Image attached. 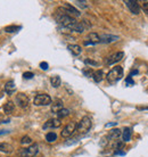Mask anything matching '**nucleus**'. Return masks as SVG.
Returning a JSON list of instances; mask_svg holds the SVG:
<instances>
[{"label": "nucleus", "mask_w": 148, "mask_h": 157, "mask_svg": "<svg viewBox=\"0 0 148 157\" xmlns=\"http://www.w3.org/2000/svg\"><path fill=\"white\" fill-rule=\"evenodd\" d=\"M91 125H92L91 118L88 117V116H84V117H82L81 121L76 124V129H75V131H78L80 134H84L91 129Z\"/></svg>", "instance_id": "f03ea898"}, {"label": "nucleus", "mask_w": 148, "mask_h": 157, "mask_svg": "<svg viewBox=\"0 0 148 157\" xmlns=\"http://www.w3.org/2000/svg\"><path fill=\"white\" fill-rule=\"evenodd\" d=\"M122 136V131L120 129H113L109 131L108 136H107V139L109 140H117L119 138Z\"/></svg>", "instance_id": "f8f14e48"}, {"label": "nucleus", "mask_w": 148, "mask_h": 157, "mask_svg": "<svg viewBox=\"0 0 148 157\" xmlns=\"http://www.w3.org/2000/svg\"><path fill=\"white\" fill-rule=\"evenodd\" d=\"M142 9H144L145 13H147L148 14V2H145V4L142 5Z\"/></svg>", "instance_id": "7c9ffc66"}, {"label": "nucleus", "mask_w": 148, "mask_h": 157, "mask_svg": "<svg viewBox=\"0 0 148 157\" xmlns=\"http://www.w3.org/2000/svg\"><path fill=\"white\" fill-rule=\"evenodd\" d=\"M18 30H21V26H15V25H10V26L5 28V31L7 33H14V32H17Z\"/></svg>", "instance_id": "b1692460"}, {"label": "nucleus", "mask_w": 148, "mask_h": 157, "mask_svg": "<svg viewBox=\"0 0 148 157\" xmlns=\"http://www.w3.org/2000/svg\"><path fill=\"white\" fill-rule=\"evenodd\" d=\"M50 82H51V86H54V88H58L60 86V83H62V80H60V78H59L58 75H54V76H51Z\"/></svg>", "instance_id": "412c9836"}, {"label": "nucleus", "mask_w": 148, "mask_h": 157, "mask_svg": "<svg viewBox=\"0 0 148 157\" xmlns=\"http://www.w3.org/2000/svg\"><path fill=\"white\" fill-rule=\"evenodd\" d=\"M64 9H65V10H66L67 12V14H68V15H74V16H80V12H79L78 9H76V8H74L73 6H71L70 4H65L64 5Z\"/></svg>", "instance_id": "ddd939ff"}, {"label": "nucleus", "mask_w": 148, "mask_h": 157, "mask_svg": "<svg viewBox=\"0 0 148 157\" xmlns=\"http://www.w3.org/2000/svg\"><path fill=\"white\" fill-rule=\"evenodd\" d=\"M39 153V145L38 144H33L32 146L24 148L20 151L21 157H34L37 154Z\"/></svg>", "instance_id": "20e7f679"}, {"label": "nucleus", "mask_w": 148, "mask_h": 157, "mask_svg": "<svg viewBox=\"0 0 148 157\" xmlns=\"http://www.w3.org/2000/svg\"><path fill=\"white\" fill-rule=\"evenodd\" d=\"M114 155H125V153H124V151H122L121 149H117V150H115Z\"/></svg>", "instance_id": "2f4dec72"}, {"label": "nucleus", "mask_w": 148, "mask_h": 157, "mask_svg": "<svg viewBox=\"0 0 148 157\" xmlns=\"http://www.w3.org/2000/svg\"><path fill=\"white\" fill-rule=\"evenodd\" d=\"M139 110H148V107H138Z\"/></svg>", "instance_id": "c9c22d12"}, {"label": "nucleus", "mask_w": 148, "mask_h": 157, "mask_svg": "<svg viewBox=\"0 0 148 157\" xmlns=\"http://www.w3.org/2000/svg\"><path fill=\"white\" fill-rule=\"evenodd\" d=\"M131 134H132V130L130 128H124L122 131V138H123V141L129 142L131 140Z\"/></svg>", "instance_id": "2eb2a0df"}, {"label": "nucleus", "mask_w": 148, "mask_h": 157, "mask_svg": "<svg viewBox=\"0 0 148 157\" xmlns=\"http://www.w3.org/2000/svg\"><path fill=\"white\" fill-rule=\"evenodd\" d=\"M2 109H4L5 114H10V113H13L14 109H15V104H14L13 101L6 102V104L4 105V107H2Z\"/></svg>", "instance_id": "dca6fc26"}, {"label": "nucleus", "mask_w": 148, "mask_h": 157, "mask_svg": "<svg viewBox=\"0 0 148 157\" xmlns=\"http://www.w3.org/2000/svg\"><path fill=\"white\" fill-rule=\"evenodd\" d=\"M138 73H139V72H138V70H133V71L131 72V73H130V75H129V76H131V78H132V75L138 74Z\"/></svg>", "instance_id": "72a5a7b5"}, {"label": "nucleus", "mask_w": 148, "mask_h": 157, "mask_svg": "<svg viewBox=\"0 0 148 157\" xmlns=\"http://www.w3.org/2000/svg\"><path fill=\"white\" fill-rule=\"evenodd\" d=\"M34 76V74L32 73V72H25V73H23V78H25V80H30V78H32Z\"/></svg>", "instance_id": "cd10ccee"}, {"label": "nucleus", "mask_w": 148, "mask_h": 157, "mask_svg": "<svg viewBox=\"0 0 148 157\" xmlns=\"http://www.w3.org/2000/svg\"><path fill=\"white\" fill-rule=\"evenodd\" d=\"M100 42V36H98L97 33L91 32L88 34V40L84 41V46H89V44H96V43Z\"/></svg>", "instance_id": "9d476101"}, {"label": "nucleus", "mask_w": 148, "mask_h": 157, "mask_svg": "<svg viewBox=\"0 0 148 157\" xmlns=\"http://www.w3.org/2000/svg\"><path fill=\"white\" fill-rule=\"evenodd\" d=\"M124 4L130 9V12L132 13V14H134V15H138L140 13V6L138 4V1H134V0H125Z\"/></svg>", "instance_id": "0eeeda50"}, {"label": "nucleus", "mask_w": 148, "mask_h": 157, "mask_svg": "<svg viewBox=\"0 0 148 157\" xmlns=\"http://www.w3.org/2000/svg\"><path fill=\"white\" fill-rule=\"evenodd\" d=\"M119 40V36H112V34H105L100 38V42L103 43H111L114 42V41H117Z\"/></svg>", "instance_id": "4468645a"}, {"label": "nucleus", "mask_w": 148, "mask_h": 157, "mask_svg": "<svg viewBox=\"0 0 148 157\" xmlns=\"http://www.w3.org/2000/svg\"><path fill=\"white\" fill-rule=\"evenodd\" d=\"M40 67H41V70H43V71H47L49 65H48L47 62H41V63H40Z\"/></svg>", "instance_id": "c85d7f7f"}, {"label": "nucleus", "mask_w": 148, "mask_h": 157, "mask_svg": "<svg viewBox=\"0 0 148 157\" xmlns=\"http://www.w3.org/2000/svg\"><path fill=\"white\" fill-rule=\"evenodd\" d=\"M5 91L7 92L8 94H12L14 91H15V82L13 80H9L6 84H5Z\"/></svg>", "instance_id": "f3484780"}, {"label": "nucleus", "mask_w": 148, "mask_h": 157, "mask_svg": "<svg viewBox=\"0 0 148 157\" xmlns=\"http://www.w3.org/2000/svg\"><path fill=\"white\" fill-rule=\"evenodd\" d=\"M33 102L35 106H48L51 104V98L47 94H39L35 96Z\"/></svg>", "instance_id": "7ed1b4c3"}, {"label": "nucleus", "mask_w": 148, "mask_h": 157, "mask_svg": "<svg viewBox=\"0 0 148 157\" xmlns=\"http://www.w3.org/2000/svg\"><path fill=\"white\" fill-rule=\"evenodd\" d=\"M75 129H76V123L71 122V123H68V124L63 129L62 133L60 134H62L63 138H68V137H71L74 132H75Z\"/></svg>", "instance_id": "423d86ee"}, {"label": "nucleus", "mask_w": 148, "mask_h": 157, "mask_svg": "<svg viewBox=\"0 0 148 157\" xmlns=\"http://www.w3.org/2000/svg\"><path fill=\"white\" fill-rule=\"evenodd\" d=\"M122 78H123V68H122L121 66L113 67V68L107 73V75H106V78H107V81H108L111 84L116 83L117 81H120Z\"/></svg>", "instance_id": "f257e3e1"}, {"label": "nucleus", "mask_w": 148, "mask_h": 157, "mask_svg": "<svg viewBox=\"0 0 148 157\" xmlns=\"http://www.w3.org/2000/svg\"><path fill=\"white\" fill-rule=\"evenodd\" d=\"M64 107H63V102L60 101V100H57L56 102H54L53 104V106H51V110H53V113H58L59 110L63 109Z\"/></svg>", "instance_id": "aec40b11"}, {"label": "nucleus", "mask_w": 148, "mask_h": 157, "mask_svg": "<svg viewBox=\"0 0 148 157\" xmlns=\"http://www.w3.org/2000/svg\"><path fill=\"white\" fill-rule=\"evenodd\" d=\"M62 125V122L58 118H53V120H49L47 121L45 124H43V129L47 130V129H57L59 126Z\"/></svg>", "instance_id": "1a4fd4ad"}, {"label": "nucleus", "mask_w": 148, "mask_h": 157, "mask_svg": "<svg viewBox=\"0 0 148 157\" xmlns=\"http://www.w3.org/2000/svg\"><path fill=\"white\" fill-rule=\"evenodd\" d=\"M46 140L48 142H55L57 140V134L55 133V132H48L46 134Z\"/></svg>", "instance_id": "4be33fe9"}, {"label": "nucleus", "mask_w": 148, "mask_h": 157, "mask_svg": "<svg viewBox=\"0 0 148 157\" xmlns=\"http://www.w3.org/2000/svg\"><path fill=\"white\" fill-rule=\"evenodd\" d=\"M84 63H86L87 65H90V66H98V65H99V63H98V62H96V60H92V59H89V58L84 59Z\"/></svg>", "instance_id": "a878e982"}, {"label": "nucleus", "mask_w": 148, "mask_h": 157, "mask_svg": "<svg viewBox=\"0 0 148 157\" xmlns=\"http://www.w3.org/2000/svg\"><path fill=\"white\" fill-rule=\"evenodd\" d=\"M0 151L4 154H12L14 151V147L8 142H1L0 144Z\"/></svg>", "instance_id": "9b49d317"}, {"label": "nucleus", "mask_w": 148, "mask_h": 157, "mask_svg": "<svg viewBox=\"0 0 148 157\" xmlns=\"http://www.w3.org/2000/svg\"><path fill=\"white\" fill-rule=\"evenodd\" d=\"M92 73H94V72L91 71V70H83V74L86 75V76H88V78L92 76Z\"/></svg>", "instance_id": "c756f323"}, {"label": "nucleus", "mask_w": 148, "mask_h": 157, "mask_svg": "<svg viewBox=\"0 0 148 157\" xmlns=\"http://www.w3.org/2000/svg\"><path fill=\"white\" fill-rule=\"evenodd\" d=\"M16 104L21 108H26L30 104V99L25 94H16Z\"/></svg>", "instance_id": "39448f33"}, {"label": "nucleus", "mask_w": 148, "mask_h": 157, "mask_svg": "<svg viewBox=\"0 0 148 157\" xmlns=\"http://www.w3.org/2000/svg\"><path fill=\"white\" fill-rule=\"evenodd\" d=\"M67 48H68V50L72 52V55H74V56H79L82 51L81 47L78 46V44H68V47Z\"/></svg>", "instance_id": "a211bd4d"}, {"label": "nucleus", "mask_w": 148, "mask_h": 157, "mask_svg": "<svg viewBox=\"0 0 148 157\" xmlns=\"http://www.w3.org/2000/svg\"><path fill=\"white\" fill-rule=\"evenodd\" d=\"M70 115V110L66 109V108H63V109H60L57 113V116H58V120H60V118L63 117H66V116H68Z\"/></svg>", "instance_id": "5701e85b"}, {"label": "nucleus", "mask_w": 148, "mask_h": 157, "mask_svg": "<svg viewBox=\"0 0 148 157\" xmlns=\"http://www.w3.org/2000/svg\"><path fill=\"white\" fill-rule=\"evenodd\" d=\"M8 132H9L8 130H1V131H0V136H2V134H6V133H8Z\"/></svg>", "instance_id": "f704fd0d"}, {"label": "nucleus", "mask_w": 148, "mask_h": 157, "mask_svg": "<svg viewBox=\"0 0 148 157\" xmlns=\"http://www.w3.org/2000/svg\"><path fill=\"white\" fill-rule=\"evenodd\" d=\"M21 144H22V145H30V144H32V139L29 137V136H25V137L22 138Z\"/></svg>", "instance_id": "393cba45"}, {"label": "nucleus", "mask_w": 148, "mask_h": 157, "mask_svg": "<svg viewBox=\"0 0 148 157\" xmlns=\"http://www.w3.org/2000/svg\"><path fill=\"white\" fill-rule=\"evenodd\" d=\"M117 123L116 122H112V123H107L105 125V128H109V126H114V125H116Z\"/></svg>", "instance_id": "473e14b6"}, {"label": "nucleus", "mask_w": 148, "mask_h": 157, "mask_svg": "<svg viewBox=\"0 0 148 157\" xmlns=\"http://www.w3.org/2000/svg\"><path fill=\"white\" fill-rule=\"evenodd\" d=\"M92 78L95 80V82H101L103 81V78H104V72L101 71V70H98V71H95L92 73Z\"/></svg>", "instance_id": "6ab92c4d"}, {"label": "nucleus", "mask_w": 148, "mask_h": 157, "mask_svg": "<svg viewBox=\"0 0 148 157\" xmlns=\"http://www.w3.org/2000/svg\"><path fill=\"white\" fill-rule=\"evenodd\" d=\"M125 86H134V81L132 80L131 76H128V78H127V80H125Z\"/></svg>", "instance_id": "bb28decb"}, {"label": "nucleus", "mask_w": 148, "mask_h": 157, "mask_svg": "<svg viewBox=\"0 0 148 157\" xmlns=\"http://www.w3.org/2000/svg\"><path fill=\"white\" fill-rule=\"evenodd\" d=\"M123 57H124V52H123V51L115 52V54L111 55L108 58H107V60H106V64H107V65H114V64H116L117 62L122 60V58H123Z\"/></svg>", "instance_id": "6e6552de"}]
</instances>
